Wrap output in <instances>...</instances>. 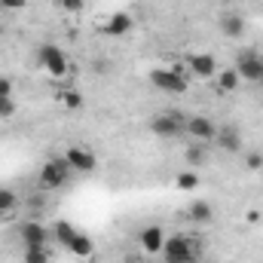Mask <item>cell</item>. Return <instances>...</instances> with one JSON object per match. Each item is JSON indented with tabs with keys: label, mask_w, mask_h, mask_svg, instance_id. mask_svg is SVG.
Returning <instances> with one entry per match:
<instances>
[{
	"label": "cell",
	"mask_w": 263,
	"mask_h": 263,
	"mask_svg": "<svg viewBox=\"0 0 263 263\" xmlns=\"http://www.w3.org/2000/svg\"><path fill=\"white\" fill-rule=\"evenodd\" d=\"M217 147L227 153H242V132L236 126H217Z\"/></svg>",
	"instance_id": "cell-13"
},
{
	"label": "cell",
	"mask_w": 263,
	"mask_h": 263,
	"mask_svg": "<svg viewBox=\"0 0 263 263\" xmlns=\"http://www.w3.org/2000/svg\"><path fill=\"white\" fill-rule=\"evenodd\" d=\"M49 233H52V239H55V242H59L62 248H67V242L73 239V233H77V227H73L70 220H59V223H55V227H52Z\"/></svg>",
	"instance_id": "cell-20"
},
{
	"label": "cell",
	"mask_w": 263,
	"mask_h": 263,
	"mask_svg": "<svg viewBox=\"0 0 263 263\" xmlns=\"http://www.w3.org/2000/svg\"><path fill=\"white\" fill-rule=\"evenodd\" d=\"M52 251L49 245H25V263H49Z\"/></svg>",
	"instance_id": "cell-19"
},
{
	"label": "cell",
	"mask_w": 263,
	"mask_h": 263,
	"mask_svg": "<svg viewBox=\"0 0 263 263\" xmlns=\"http://www.w3.org/2000/svg\"><path fill=\"white\" fill-rule=\"evenodd\" d=\"M59 3V9H65V12H80L83 6H86V0H55Z\"/></svg>",
	"instance_id": "cell-26"
},
{
	"label": "cell",
	"mask_w": 263,
	"mask_h": 263,
	"mask_svg": "<svg viewBox=\"0 0 263 263\" xmlns=\"http://www.w3.org/2000/svg\"><path fill=\"white\" fill-rule=\"evenodd\" d=\"M187 67H190V73L199 77V80H214L217 59L211 52H193V55H187Z\"/></svg>",
	"instance_id": "cell-9"
},
{
	"label": "cell",
	"mask_w": 263,
	"mask_h": 263,
	"mask_svg": "<svg viewBox=\"0 0 263 263\" xmlns=\"http://www.w3.org/2000/svg\"><path fill=\"white\" fill-rule=\"evenodd\" d=\"M162 260L165 263H196L199 260V245L178 233V236H165V245H162Z\"/></svg>",
	"instance_id": "cell-2"
},
{
	"label": "cell",
	"mask_w": 263,
	"mask_h": 263,
	"mask_svg": "<svg viewBox=\"0 0 263 263\" xmlns=\"http://www.w3.org/2000/svg\"><path fill=\"white\" fill-rule=\"evenodd\" d=\"M138 245H141V251H144V254H162L165 230H162V227H156V223L144 227V230L138 233Z\"/></svg>",
	"instance_id": "cell-10"
},
{
	"label": "cell",
	"mask_w": 263,
	"mask_h": 263,
	"mask_svg": "<svg viewBox=\"0 0 263 263\" xmlns=\"http://www.w3.org/2000/svg\"><path fill=\"white\" fill-rule=\"evenodd\" d=\"M175 184H178V190H184V193H190V190H196L199 187V175L193 168H187V172H178V178H175Z\"/></svg>",
	"instance_id": "cell-22"
},
{
	"label": "cell",
	"mask_w": 263,
	"mask_h": 263,
	"mask_svg": "<svg viewBox=\"0 0 263 263\" xmlns=\"http://www.w3.org/2000/svg\"><path fill=\"white\" fill-rule=\"evenodd\" d=\"M70 175H73V168L67 165L65 156H52V159H46V162H43V168H40V175H37L40 190H43V193L62 190V187H67Z\"/></svg>",
	"instance_id": "cell-1"
},
{
	"label": "cell",
	"mask_w": 263,
	"mask_h": 263,
	"mask_svg": "<svg viewBox=\"0 0 263 263\" xmlns=\"http://www.w3.org/2000/svg\"><path fill=\"white\" fill-rule=\"evenodd\" d=\"M59 107H65V110H80V107H83V95L73 92V89H62V92H59Z\"/></svg>",
	"instance_id": "cell-21"
},
{
	"label": "cell",
	"mask_w": 263,
	"mask_h": 263,
	"mask_svg": "<svg viewBox=\"0 0 263 263\" xmlns=\"http://www.w3.org/2000/svg\"><path fill=\"white\" fill-rule=\"evenodd\" d=\"M37 65L46 70V77H52V80H65L67 70H70V59H67V52L62 46H55V43H43L40 49H37Z\"/></svg>",
	"instance_id": "cell-3"
},
{
	"label": "cell",
	"mask_w": 263,
	"mask_h": 263,
	"mask_svg": "<svg viewBox=\"0 0 263 263\" xmlns=\"http://www.w3.org/2000/svg\"><path fill=\"white\" fill-rule=\"evenodd\" d=\"M187 220H190V223H199V227L211 223V220H214V208H211V202H205V199L190 202V205H187Z\"/></svg>",
	"instance_id": "cell-15"
},
{
	"label": "cell",
	"mask_w": 263,
	"mask_h": 263,
	"mask_svg": "<svg viewBox=\"0 0 263 263\" xmlns=\"http://www.w3.org/2000/svg\"><path fill=\"white\" fill-rule=\"evenodd\" d=\"M245 168H248V172H260L263 168V153H248V156H245Z\"/></svg>",
	"instance_id": "cell-25"
},
{
	"label": "cell",
	"mask_w": 263,
	"mask_h": 263,
	"mask_svg": "<svg viewBox=\"0 0 263 263\" xmlns=\"http://www.w3.org/2000/svg\"><path fill=\"white\" fill-rule=\"evenodd\" d=\"M62 156L67 159V165L73 168V175H92V172L98 168V156H95L89 147H83V144H73V147H67Z\"/></svg>",
	"instance_id": "cell-7"
},
{
	"label": "cell",
	"mask_w": 263,
	"mask_h": 263,
	"mask_svg": "<svg viewBox=\"0 0 263 263\" xmlns=\"http://www.w3.org/2000/svg\"><path fill=\"white\" fill-rule=\"evenodd\" d=\"M0 6H3V9H12V12H18V9H25V6H28V0H0Z\"/></svg>",
	"instance_id": "cell-28"
},
{
	"label": "cell",
	"mask_w": 263,
	"mask_h": 263,
	"mask_svg": "<svg viewBox=\"0 0 263 263\" xmlns=\"http://www.w3.org/2000/svg\"><path fill=\"white\" fill-rule=\"evenodd\" d=\"M205 159H208V156H205V144H190V147H187V162H190L193 168H199Z\"/></svg>",
	"instance_id": "cell-23"
},
{
	"label": "cell",
	"mask_w": 263,
	"mask_h": 263,
	"mask_svg": "<svg viewBox=\"0 0 263 263\" xmlns=\"http://www.w3.org/2000/svg\"><path fill=\"white\" fill-rule=\"evenodd\" d=\"M150 83H153L159 92H165V95H184V92L190 89L187 77H184L181 70H175V67H153V70H150Z\"/></svg>",
	"instance_id": "cell-4"
},
{
	"label": "cell",
	"mask_w": 263,
	"mask_h": 263,
	"mask_svg": "<svg viewBox=\"0 0 263 263\" xmlns=\"http://www.w3.org/2000/svg\"><path fill=\"white\" fill-rule=\"evenodd\" d=\"M15 98H0V120H9V117H15Z\"/></svg>",
	"instance_id": "cell-24"
},
{
	"label": "cell",
	"mask_w": 263,
	"mask_h": 263,
	"mask_svg": "<svg viewBox=\"0 0 263 263\" xmlns=\"http://www.w3.org/2000/svg\"><path fill=\"white\" fill-rule=\"evenodd\" d=\"M12 92H15V83L9 77H0V98H12Z\"/></svg>",
	"instance_id": "cell-27"
},
{
	"label": "cell",
	"mask_w": 263,
	"mask_h": 263,
	"mask_svg": "<svg viewBox=\"0 0 263 263\" xmlns=\"http://www.w3.org/2000/svg\"><path fill=\"white\" fill-rule=\"evenodd\" d=\"M184 135H187L193 144H211V141L217 138V126H214L208 117H187Z\"/></svg>",
	"instance_id": "cell-8"
},
{
	"label": "cell",
	"mask_w": 263,
	"mask_h": 263,
	"mask_svg": "<svg viewBox=\"0 0 263 263\" xmlns=\"http://www.w3.org/2000/svg\"><path fill=\"white\" fill-rule=\"evenodd\" d=\"M214 80H217V89H220V92H236V89L242 86V77H239V70H236V67L217 70V73H214Z\"/></svg>",
	"instance_id": "cell-18"
},
{
	"label": "cell",
	"mask_w": 263,
	"mask_h": 263,
	"mask_svg": "<svg viewBox=\"0 0 263 263\" xmlns=\"http://www.w3.org/2000/svg\"><path fill=\"white\" fill-rule=\"evenodd\" d=\"M184 123H187L184 114H175V110H168V114H156V117L150 120V132H153L156 138L175 141V138H184Z\"/></svg>",
	"instance_id": "cell-5"
},
{
	"label": "cell",
	"mask_w": 263,
	"mask_h": 263,
	"mask_svg": "<svg viewBox=\"0 0 263 263\" xmlns=\"http://www.w3.org/2000/svg\"><path fill=\"white\" fill-rule=\"evenodd\" d=\"M245 220H248V223H260V211H254V208L245 211Z\"/></svg>",
	"instance_id": "cell-29"
},
{
	"label": "cell",
	"mask_w": 263,
	"mask_h": 263,
	"mask_svg": "<svg viewBox=\"0 0 263 263\" xmlns=\"http://www.w3.org/2000/svg\"><path fill=\"white\" fill-rule=\"evenodd\" d=\"M0 34H3V25H0Z\"/></svg>",
	"instance_id": "cell-31"
},
{
	"label": "cell",
	"mask_w": 263,
	"mask_h": 263,
	"mask_svg": "<svg viewBox=\"0 0 263 263\" xmlns=\"http://www.w3.org/2000/svg\"><path fill=\"white\" fill-rule=\"evenodd\" d=\"M18 236H22V242L25 245H49V230L40 223V220H25L22 227H18Z\"/></svg>",
	"instance_id": "cell-12"
},
{
	"label": "cell",
	"mask_w": 263,
	"mask_h": 263,
	"mask_svg": "<svg viewBox=\"0 0 263 263\" xmlns=\"http://www.w3.org/2000/svg\"><path fill=\"white\" fill-rule=\"evenodd\" d=\"M65 251H70V254H73V257H80V260H86V257H92V254H95V242H92L83 230H77V233H73V239L67 242Z\"/></svg>",
	"instance_id": "cell-14"
},
{
	"label": "cell",
	"mask_w": 263,
	"mask_h": 263,
	"mask_svg": "<svg viewBox=\"0 0 263 263\" xmlns=\"http://www.w3.org/2000/svg\"><path fill=\"white\" fill-rule=\"evenodd\" d=\"M132 28H135V18H132L129 12H123V9H117V12H110L107 15V22H104V34L107 37H126L132 34Z\"/></svg>",
	"instance_id": "cell-11"
},
{
	"label": "cell",
	"mask_w": 263,
	"mask_h": 263,
	"mask_svg": "<svg viewBox=\"0 0 263 263\" xmlns=\"http://www.w3.org/2000/svg\"><path fill=\"white\" fill-rule=\"evenodd\" d=\"M18 208H22L18 193H15V190H9V187H0V220H9Z\"/></svg>",
	"instance_id": "cell-16"
},
{
	"label": "cell",
	"mask_w": 263,
	"mask_h": 263,
	"mask_svg": "<svg viewBox=\"0 0 263 263\" xmlns=\"http://www.w3.org/2000/svg\"><path fill=\"white\" fill-rule=\"evenodd\" d=\"M236 70H239L242 83H257V86H263V52H257V49H242L236 55Z\"/></svg>",
	"instance_id": "cell-6"
},
{
	"label": "cell",
	"mask_w": 263,
	"mask_h": 263,
	"mask_svg": "<svg viewBox=\"0 0 263 263\" xmlns=\"http://www.w3.org/2000/svg\"><path fill=\"white\" fill-rule=\"evenodd\" d=\"M28 208H37V211H40V208H43V196H31L28 199Z\"/></svg>",
	"instance_id": "cell-30"
},
{
	"label": "cell",
	"mask_w": 263,
	"mask_h": 263,
	"mask_svg": "<svg viewBox=\"0 0 263 263\" xmlns=\"http://www.w3.org/2000/svg\"><path fill=\"white\" fill-rule=\"evenodd\" d=\"M220 31H223L227 37H242V34H245V18H242L239 12H223V15H220Z\"/></svg>",
	"instance_id": "cell-17"
}]
</instances>
